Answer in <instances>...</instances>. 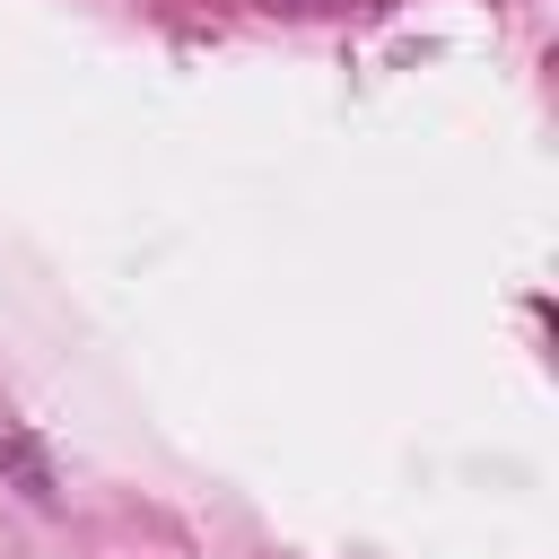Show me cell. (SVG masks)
I'll use <instances>...</instances> for the list:
<instances>
[{
	"label": "cell",
	"mask_w": 559,
	"mask_h": 559,
	"mask_svg": "<svg viewBox=\"0 0 559 559\" xmlns=\"http://www.w3.org/2000/svg\"><path fill=\"white\" fill-rule=\"evenodd\" d=\"M0 463L17 472V489H26L35 507H52V463H44V445H35L26 428H0Z\"/></svg>",
	"instance_id": "1"
}]
</instances>
